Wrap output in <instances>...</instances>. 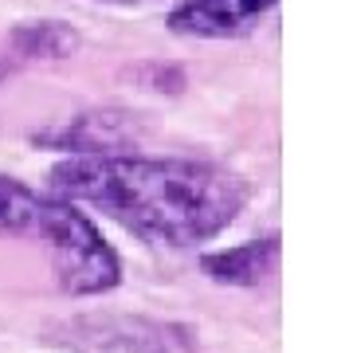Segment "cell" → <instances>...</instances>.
<instances>
[{
    "label": "cell",
    "mask_w": 353,
    "mask_h": 353,
    "mask_svg": "<svg viewBox=\"0 0 353 353\" xmlns=\"http://www.w3.org/2000/svg\"><path fill=\"white\" fill-rule=\"evenodd\" d=\"M48 189L102 212L153 248L216 240L252 201V185L228 165L122 150L55 161L48 169Z\"/></svg>",
    "instance_id": "obj_1"
},
{
    "label": "cell",
    "mask_w": 353,
    "mask_h": 353,
    "mask_svg": "<svg viewBox=\"0 0 353 353\" xmlns=\"http://www.w3.org/2000/svg\"><path fill=\"white\" fill-rule=\"evenodd\" d=\"M39 243L48 248L55 287L71 299H99L122 283V259L106 243L102 228L83 212V204L67 201L59 192H51Z\"/></svg>",
    "instance_id": "obj_2"
},
{
    "label": "cell",
    "mask_w": 353,
    "mask_h": 353,
    "mask_svg": "<svg viewBox=\"0 0 353 353\" xmlns=\"http://www.w3.org/2000/svg\"><path fill=\"white\" fill-rule=\"evenodd\" d=\"M32 141H36L39 150H55V153H63V157L134 150V141H138V118L126 110H83V114H71V118H59L48 130H39Z\"/></svg>",
    "instance_id": "obj_3"
},
{
    "label": "cell",
    "mask_w": 353,
    "mask_h": 353,
    "mask_svg": "<svg viewBox=\"0 0 353 353\" xmlns=\"http://www.w3.org/2000/svg\"><path fill=\"white\" fill-rule=\"evenodd\" d=\"M279 0H176L165 28L185 39H240L259 28Z\"/></svg>",
    "instance_id": "obj_4"
},
{
    "label": "cell",
    "mask_w": 353,
    "mask_h": 353,
    "mask_svg": "<svg viewBox=\"0 0 353 353\" xmlns=\"http://www.w3.org/2000/svg\"><path fill=\"white\" fill-rule=\"evenodd\" d=\"M279 236L263 240H243L236 248H216L201 255L204 279H212L216 287H259L275 275L279 267Z\"/></svg>",
    "instance_id": "obj_5"
},
{
    "label": "cell",
    "mask_w": 353,
    "mask_h": 353,
    "mask_svg": "<svg viewBox=\"0 0 353 353\" xmlns=\"http://www.w3.org/2000/svg\"><path fill=\"white\" fill-rule=\"evenodd\" d=\"M99 350L114 353H196V334L176 322H145V318H122V322H94Z\"/></svg>",
    "instance_id": "obj_6"
},
{
    "label": "cell",
    "mask_w": 353,
    "mask_h": 353,
    "mask_svg": "<svg viewBox=\"0 0 353 353\" xmlns=\"http://www.w3.org/2000/svg\"><path fill=\"white\" fill-rule=\"evenodd\" d=\"M83 48L79 28L67 20H24L8 32V59L12 63H59Z\"/></svg>",
    "instance_id": "obj_7"
},
{
    "label": "cell",
    "mask_w": 353,
    "mask_h": 353,
    "mask_svg": "<svg viewBox=\"0 0 353 353\" xmlns=\"http://www.w3.org/2000/svg\"><path fill=\"white\" fill-rule=\"evenodd\" d=\"M51 192L0 173V240H39Z\"/></svg>",
    "instance_id": "obj_8"
},
{
    "label": "cell",
    "mask_w": 353,
    "mask_h": 353,
    "mask_svg": "<svg viewBox=\"0 0 353 353\" xmlns=\"http://www.w3.org/2000/svg\"><path fill=\"white\" fill-rule=\"evenodd\" d=\"M8 75H12V59H8V55H0V90H4Z\"/></svg>",
    "instance_id": "obj_9"
},
{
    "label": "cell",
    "mask_w": 353,
    "mask_h": 353,
    "mask_svg": "<svg viewBox=\"0 0 353 353\" xmlns=\"http://www.w3.org/2000/svg\"><path fill=\"white\" fill-rule=\"evenodd\" d=\"M94 4H122V8H134V4H153V0H94Z\"/></svg>",
    "instance_id": "obj_10"
}]
</instances>
